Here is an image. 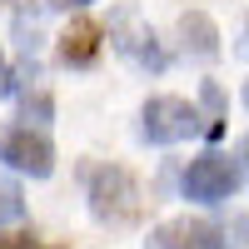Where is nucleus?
Here are the masks:
<instances>
[{"mask_svg": "<svg viewBox=\"0 0 249 249\" xmlns=\"http://www.w3.org/2000/svg\"><path fill=\"white\" fill-rule=\"evenodd\" d=\"M85 199H90V214L110 230L140 219V184L124 164H95L85 175Z\"/></svg>", "mask_w": 249, "mask_h": 249, "instance_id": "1", "label": "nucleus"}, {"mask_svg": "<svg viewBox=\"0 0 249 249\" xmlns=\"http://www.w3.org/2000/svg\"><path fill=\"white\" fill-rule=\"evenodd\" d=\"M110 45L130 60V65H140V70H150V75H160L164 65H170V55H164V45L155 40V30L140 20V10L135 5H120L115 15H110Z\"/></svg>", "mask_w": 249, "mask_h": 249, "instance_id": "2", "label": "nucleus"}, {"mask_svg": "<svg viewBox=\"0 0 249 249\" xmlns=\"http://www.w3.org/2000/svg\"><path fill=\"white\" fill-rule=\"evenodd\" d=\"M179 190L195 204H224L239 190V164L230 155H219V150H204L199 160H190V170L179 175Z\"/></svg>", "mask_w": 249, "mask_h": 249, "instance_id": "3", "label": "nucleus"}, {"mask_svg": "<svg viewBox=\"0 0 249 249\" xmlns=\"http://www.w3.org/2000/svg\"><path fill=\"white\" fill-rule=\"evenodd\" d=\"M140 135L150 144H179V140L199 135V110L190 100L155 95V100H144V110H140Z\"/></svg>", "mask_w": 249, "mask_h": 249, "instance_id": "4", "label": "nucleus"}, {"mask_svg": "<svg viewBox=\"0 0 249 249\" xmlns=\"http://www.w3.org/2000/svg\"><path fill=\"white\" fill-rule=\"evenodd\" d=\"M0 164H10V170L30 175V179H50L55 175V144L30 130V124H10V130H0Z\"/></svg>", "mask_w": 249, "mask_h": 249, "instance_id": "5", "label": "nucleus"}, {"mask_svg": "<svg viewBox=\"0 0 249 249\" xmlns=\"http://www.w3.org/2000/svg\"><path fill=\"white\" fill-rule=\"evenodd\" d=\"M144 249H224V234H219V224H210V219L179 214V219H164L160 230L144 239Z\"/></svg>", "mask_w": 249, "mask_h": 249, "instance_id": "6", "label": "nucleus"}, {"mask_svg": "<svg viewBox=\"0 0 249 249\" xmlns=\"http://www.w3.org/2000/svg\"><path fill=\"white\" fill-rule=\"evenodd\" d=\"M100 30L95 20H70L65 25V35H60V60H65V65H75V70H85V65H95V55H100Z\"/></svg>", "mask_w": 249, "mask_h": 249, "instance_id": "7", "label": "nucleus"}, {"mask_svg": "<svg viewBox=\"0 0 249 249\" xmlns=\"http://www.w3.org/2000/svg\"><path fill=\"white\" fill-rule=\"evenodd\" d=\"M179 40H184V55L195 60H214L219 55V30L204 10H184L179 15Z\"/></svg>", "mask_w": 249, "mask_h": 249, "instance_id": "8", "label": "nucleus"}, {"mask_svg": "<svg viewBox=\"0 0 249 249\" xmlns=\"http://www.w3.org/2000/svg\"><path fill=\"white\" fill-rule=\"evenodd\" d=\"M20 219H25V190L0 175V230H5V224H20Z\"/></svg>", "mask_w": 249, "mask_h": 249, "instance_id": "9", "label": "nucleus"}, {"mask_svg": "<svg viewBox=\"0 0 249 249\" xmlns=\"http://www.w3.org/2000/svg\"><path fill=\"white\" fill-rule=\"evenodd\" d=\"M199 100H204V110H210V124H204V130H210V135H219V115H224V95H219V85H214V80H204V85H199Z\"/></svg>", "mask_w": 249, "mask_h": 249, "instance_id": "10", "label": "nucleus"}, {"mask_svg": "<svg viewBox=\"0 0 249 249\" xmlns=\"http://www.w3.org/2000/svg\"><path fill=\"white\" fill-rule=\"evenodd\" d=\"M20 115H25V120H35V124H45V120L55 115V100H50L45 90H35V100H25V105H20Z\"/></svg>", "mask_w": 249, "mask_h": 249, "instance_id": "11", "label": "nucleus"}, {"mask_svg": "<svg viewBox=\"0 0 249 249\" xmlns=\"http://www.w3.org/2000/svg\"><path fill=\"white\" fill-rule=\"evenodd\" d=\"M5 95H15V75L5 65V50H0V100H5Z\"/></svg>", "mask_w": 249, "mask_h": 249, "instance_id": "12", "label": "nucleus"}, {"mask_svg": "<svg viewBox=\"0 0 249 249\" xmlns=\"http://www.w3.org/2000/svg\"><path fill=\"white\" fill-rule=\"evenodd\" d=\"M0 249H40L30 234H15V239H0Z\"/></svg>", "mask_w": 249, "mask_h": 249, "instance_id": "13", "label": "nucleus"}, {"mask_svg": "<svg viewBox=\"0 0 249 249\" xmlns=\"http://www.w3.org/2000/svg\"><path fill=\"white\" fill-rule=\"evenodd\" d=\"M50 5H55V10H85L90 0H50Z\"/></svg>", "mask_w": 249, "mask_h": 249, "instance_id": "14", "label": "nucleus"}, {"mask_svg": "<svg viewBox=\"0 0 249 249\" xmlns=\"http://www.w3.org/2000/svg\"><path fill=\"white\" fill-rule=\"evenodd\" d=\"M239 150H244V164H249V140H244V144H239Z\"/></svg>", "mask_w": 249, "mask_h": 249, "instance_id": "15", "label": "nucleus"}, {"mask_svg": "<svg viewBox=\"0 0 249 249\" xmlns=\"http://www.w3.org/2000/svg\"><path fill=\"white\" fill-rule=\"evenodd\" d=\"M244 110H249V85H244Z\"/></svg>", "mask_w": 249, "mask_h": 249, "instance_id": "16", "label": "nucleus"}]
</instances>
